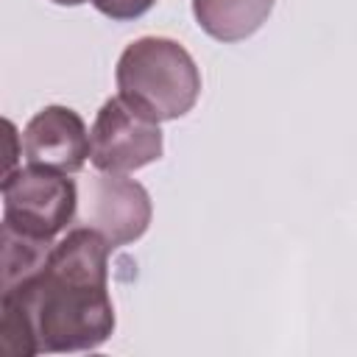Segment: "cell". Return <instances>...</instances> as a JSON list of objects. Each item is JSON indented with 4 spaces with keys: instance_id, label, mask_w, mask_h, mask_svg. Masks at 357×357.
I'll use <instances>...</instances> for the list:
<instances>
[{
    "instance_id": "9c48e42d",
    "label": "cell",
    "mask_w": 357,
    "mask_h": 357,
    "mask_svg": "<svg viewBox=\"0 0 357 357\" xmlns=\"http://www.w3.org/2000/svg\"><path fill=\"white\" fill-rule=\"evenodd\" d=\"M50 3H56V6H81L86 0H50Z\"/></svg>"
},
{
    "instance_id": "52a82bcc",
    "label": "cell",
    "mask_w": 357,
    "mask_h": 357,
    "mask_svg": "<svg viewBox=\"0 0 357 357\" xmlns=\"http://www.w3.org/2000/svg\"><path fill=\"white\" fill-rule=\"evenodd\" d=\"M273 0H192L195 22L218 42H240L262 28Z\"/></svg>"
},
{
    "instance_id": "5b68a950",
    "label": "cell",
    "mask_w": 357,
    "mask_h": 357,
    "mask_svg": "<svg viewBox=\"0 0 357 357\" xmlns=\"http://www.w3.org/2000/svg\"><path fill=\"white\" fill-rule=\"evenodd\" d=\"M81 223L95 229L112 251L139 240L151 223V195L148 190L126 178V173H98L86 181L81 198Z\"/></svg>"
},
{
    "instance_id": "277c9868",
    "label": "cell",
    "mask_w": 357,
    "mask_h": 357,
    "mask_svg": "<svg viewBox=\"0 0 357 357\" xmlns=\"http://www.w3.org/2000/svg\"><path fill=\"white\" fill-rule=\"evenodd\" d=\"M89 162L100 173H131L156 162L165 151L159 123L134 112L120 95L109 98L89 131Z\"/></svg>"
},
{
    "instance_id": "6da1fadb",
    "label": "cell",
    "mask_w": 357,
    "mask_h": 357,
    "mask_svg": "<svg viewBox=\"0 0 357 357\" xmlns=\"http://www.w3.org/2000/svg\"><path fill=\"white\" fill-rule=\"evenodd\" d=\"M109 251L95 229H70L33 276L3 287L0 351L33 357L100 349L114 332Z\"/></svg>"
},
{
    "instance_id": "8992f818",
    "label": "cell",
    "mask_w": 357,
    "mask_h": 357,
    "mask_svg": "<svg viewBox=\"0 0 357 357\" xmlns=\"http://www.w3.org/2000/svg\"><path fill=\"white\" fill-rule=\"evenodd\" d=\"M89 148L86 123L70 106L39 109L22 131L25 159L61 173H78L89 159Z\"/></svg>"
},
{
    "instance_id": "7a4b0ae2",
    "label": "cell",
    "mask_w": 357,
    "mask_h": 357,
    "mask_svg": "<svg viewBox=\"0 0 357 357\" xmlns=\"http://www.w3.org/2000/svg\"><path fill=\"white\" fill-rule=\"evenodd\" d=\"M120 98L153 123L184 117L201 95V73L187 47L167 36H139L117 59Z\"/></svg>"
},
{
    "instance_id": "ba28073f",
    "label": "cell",
    "mask_w": 357,
    "mask_h": 357,
    "mask_svg": "<svg viewBox=\"0 0 357 357\" xmlns=\"http://www.w3.org/2000/svg\"><path fill=\"white\" fill-rule=\"evenodd\" d=\"M89 3L103 17H109L114 22H128V20H137L145 11H151L156 0H89Z\"/></svg>"
},
{
    "instance_id": "3957f363",
    "label": "cell",
    "mask_w": 357,
    "mask_h": 357,
    "mask_svg": "<svg viewBox=\"0 0 357 357\" xmlns=\"http://www.w3.org/2000/svg\"><path fill=\"white\" fill-rule=\"evenodd\" d=\"M78 212V187L67 173L33 165L11 167L3 178V223L42 240H53Z\"/></svg>"
}]
</instances>
